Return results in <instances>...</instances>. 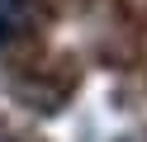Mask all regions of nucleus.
<instances>
[{"instance_id":"nucleus-1","label":"nucleus","mask_w":147,"mask_h":142,"mask_svg":"<svg viewBox=\"0 0 147 142\" xmlns=\"http://www.w3.org/2000/svg\"><path fill=\"white\" fill-rule=\"evenodd\" d=\"M33 24H38V5L33 0H0V47L29 38Z\"/></svg>"},{"instance_id":"nucleus-2","label":"nucleus","mask_w":147,"mask_h":142,"mask_svg":"<svg viewBox=\"0 0 147 142\" xmlns=\"http://www.w3.org/2000/svg\"><path fill=\"white\" fill-rule=\"evenodd\" d=\"M0 142H19V137H14V133H5V128H0Z\"/></svg>"}]
</instances>
